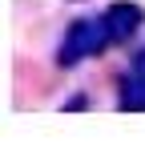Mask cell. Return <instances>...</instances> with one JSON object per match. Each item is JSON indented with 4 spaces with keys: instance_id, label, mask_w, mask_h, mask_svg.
Returning <instances> with one entry per match:
<instances>
[{
    "instance_id": "1",
    "label": "cell",
    "mask_w": 145,
    "mask_h": 149,
    "mask_svg": "<svg viewBox=\"0 0 145 149\" xmlns=\"http://www.w3.org/2000/svg\"><path fill=\"white\" fill-rule=\"evenodd\" d=\"M113 45L109 28H105V16H81L65 28V40H61V52H56V65L61 69H72L81 65L85 56H97V52Z\"/></svg>"
},
{
    "instance_id": "2",
    "label": "cell",
    "mask_w": 145,
    "mask_h": 149,
    "mask_svg": "<svg viewBox=\"0 0 145 149\" xmlns=\"http://www.w3.org/2000/svg\"><path fill=\"white\" fill-rule=\"evenodd\" d=\"M101 16H105V28H109L113 45H117V40H129V36H137V28L145 24V8H141V4H133V0H113Z\"/></svg>"
},
{
    "instance_id": "3",
    "label": "cell",
    "mask_w": 145,
    "mask_h": 149,
    "mask_svg": "<svg viewBox=\"0 0 145 149\" xmlns=\"http://www.w3.org/2000/svg\"><path fill=\"white\" fill-rule=\"evenodd\" d=\"M117 105L129 109V113H145V49H137L133 61H129V73H125V81H121Z\"/></svg>"
}]
</instances>
